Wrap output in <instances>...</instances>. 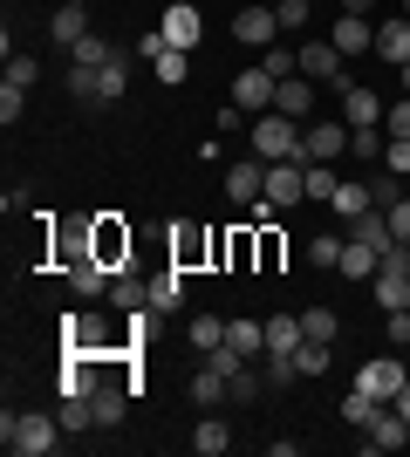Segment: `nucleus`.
<instances>
[{
    "label": "nucleus",
    "instance_id": "1",
    "mask_svg": "<svg viewBox=\"0 0 410 457\" xmlns=\"http://www.w3.org/2000/svg\"><path fill=\"white\" fill-rule=\"evenodd\" d=\"M62 437H69L62 417H41V410H21V417L7 410V417H0V444H7L14 457H48Z\"/></svg>",
    "mask_w": 410,
    "mask_h": 457
},
{
    "label": "nucleus",
    "instance_id": "2",
    "mask_svg": "<svg viewBox=\"0 0 410 457\" xmlns=\"http://www.w3.org/2000/svg\"><path fill=\"white\" fill-rule=\"evenodd\" d=\"M254 157L260 164H308V151H301V123L280 110H260L254 116Z\"/></svg>",
    "mask_w": 410,
    "mask_h": 457
},
{
    "label": "nucleus",
    "instance_id": "3",
    "mask_svg": "<svg viewBox=\"0 0 410 457\" xmlns=\"http://www.w3.org/2000/svg\"><path fill=\"white\" fill-rule=\"evenodd\" d=\"M370 294H376V307H383V314H404V307H410V246H404V239L383 253V267H376Z\"/></svg>",
    "mask_w": 410,
    "mask_h": 457
},
{
    "label": "nucleus",
    "instance_id": "4",
    "mask_svg": "<svg viewBox=\"0 0 410 457\" xmlns=\"http://www.w3.org/2000/svg\"><path fill=\"white\" fill-rule=\"evenodd\" d=\"M301 151H308V164L349 157V123H301Z\"/></svg>",
    "mask_w": 410,
    "mask_h": 457
},
{
    "label": "nucleus",
    "instance_id": "5",
    "mask_svg": "<svg viewBox=\"0 0 410 457\" xmlns=\"http://www.w3.org/2000/svg\"><path fill=\"white\" fill-rule=\"evenodd\" d=\"M410 382V369L397 362V355H376V362H363L356 369V389H370V396H383V403H397V389Z\"/></svg>",
    "mask_w": 410,
    "mask_h": 457
},
{
    "label": "nucleus",
    "instance_id": "6",
    "mask_svg": "<svg viewBox=\"0 0 410 457\" xmlns=\"http://www.w3.org/2000/svg\"><path fill=\"white\" fill-rule=\"evenodd\" d=\"M342 226H349V232H342V239H356V246H370L376 253V260H383V253H390L397 246V232H390V212H356V219H342Z\"/></svg>",
    "mask_w": 410,
    "mask_h": 457
},
{
    "label": "nucleus",
    "instance_id": "7",
    "mask_svg": "<svg viewBox=\"0 0 410 457\" xmlns=\"http://www.w3.org/2000/svg\"><path fill=\"white\" fill-rule=\"evenodd\" d=\"M157 28H164V41H172V48H185V55H192V48H198V35H205V14H198L192 0H172Z\"/></svg>",
    "mask_w": 410,
    "mask_h": 457
},
{
    "label": "nucleus",
    "instance_id": "8",
    "mask_svg": "<svg viewBox=\"0 0 410 457\" xmlns=\"http://www.w3.org/2000/svg\"><path fill=\"white\" fill-rule=\"evenodd\" d=\"M273 35H280V14H273V7H233V41L273 48Z\"/></svg>",
    "mask_w": 410,
    "mask_h": 457
},
{
    "label": "nucleus",
    "instance_id": "9",
    "mask_svg": "<svg viewBox=\"0 0 410 457\" xmlns=\"http://www.w3.org/2000/svg\"><path fill=\"white\" fill-rule=\"evenodd\" d=\"M342 123H349V130H370V123H383V96L363 89V82H342Z\"/></svg>",
    "mask_w": 410,
    "mask_h": 457
},
{
    "label": "nucleus",
    "instance_id": "10",
    "mask_svg": "<svg viewBox=\"0 0 410 457\" xmlns=\"http://www.w3.org/2000/svg\"><path fill=\"white\" fill-rule=\"evenodd\" d=\"M301 198H308V178H301V164H267V205L294 212Z\"/></svg>",
    "mask_w": 410,
    "mask_h": 457
},
{
    "label": "nucleus",
    "instance_id": "11",
    "mask_svg": "<svg viewBox=\"0 0 410 457\" xmlns=\"http://www.w3.org/2000/svg\"><path fill=\"white\" fill-rule=\"evenodd\" d=\"M301 76L308 82H342V48H335V41H301Z\"/></svg>",
    "mask_w": 410,
    "mask_h": 457
},
{
    "label": "nucleus",
    "instance_id": "12",
    "mask_svg": "<svg viewBox=\"0 0 410 457\" xmlns=\"http://www.w3.org/2000/svg\"><path fill=\"white\" fill-rule=\"evenodd\" d=\"M96 260H103V267H117V273L130 267V232H123L110 212H96Z\"/></svg>",
    "mask_w": 410,
    "mask_h": 457
},
{
    "label": "nucleus",
    "instance_id": "13",
    "mask_svg": "<svg viewBox=\"0 0 410 457\" xmlns=\"http://www.w3.org/2000/svg\"><path fill=\"white\" fill-rule=\"evenodd\" d=\"M62 273H69V287H76L82 301H96V294H110V273H117V267H103L96 253H82V260H69Z\"/></svg>",
    "mask_w": 410,
    "mask_h": 457
},
{
    "label": "nucleus",
    "instance_id": "14",
    "mask_svg": "<svg viewBox=\"0 0 410 457\" xmlns=\"http://www.w3.org/2000/svg\"><path fill=\"white\" fill-rule=\"evenodd\" d=\"M363 444H370V451H404V444H410V423L397 417V403H383V410L370 417V437H363Z\"/></svg>",
    "mask_w": 410,
    "mask_h": 457
},
{
    "label": "nucleus",
    "instance_id": "15",
    "mask_svg": "<svg viewBox=\"0 0 410 457\" xmlns=\"http://www.w3.org/2000/svg\"><path fill=\"white\" fill-rule=\"evenodd\" d=\"M233 103H239V110H273V76L260 69V62L233 76Z\"/></svg>",
    "mask_w": 410,
    "mask_h": 457
},
{
    "label": "nucleus",
    "instance_id": "16",
    "mask_svg": "<svg viewBox=\"0 0 410 457\" xmlns=\"http://www.w3.org/2000/svg\"><path fill=\"white\" fill-rule=\"evenodd\" d=\"M226 198L233 205H260L267 198V164H233L226 171Z\"/></svg>",
    "mask_w": 410,
    "mask_h": 457
},
{
    "label": "nucleus",
    "instance_id": "17",
    "mask_svg": "<svg viewBox=\"0 0 410 457\" xmlns=\"http://www.w3.org/2000/svg\"><path fill=\"white\" fill-rule=\"evenodd\" d=\"M192 451H198V457H226V451H233V423L219 417V410H205V417H198V430H192Z\"/></svg>",
    "mask_w": 410,
    "mask_h": 457
},
{
    "label": "nucleus",
    "instance_id": "18",
    "mask_svg": "<svg viewBox=\"0 0 410 457\" xmlns=\"http://www.w3.org/2000/svg\"><path fill=\"white\" fill-rule=\"evenodd\" d=\"M185 307V267H164V273H151V314H178Z\"/></svg>",
    "mask_w": 410,
    "mask_h": 457
},
{
    "label": "nucleus",
    "instance_id": "19",
    "mask_svg": "<svg viewBox=\"0 0 410 457\" xmlns=\"http://www.w3.org/2000/svg\"><path fill=\"white\" fill-rule=\"evenodd\" d=\"M335 48H342V55H376V28H370V21H363V14H342V21H335Z\"/></svg>",
    "mask_w": 410,
    "mask_h": 457
},
{
    "label": "nucleus",
    "instance_id": "20",
    "mask_svg": "<svg viewBox=\"0 0 410 457\" xmlns=\"http://www.w3.org/2000/svg\"><path fill=\"white\" fill-rule=\"evenodd\" d=\"M273 110L301 123V116L314 110V82H308V76H288V82H273Z\"/></svg>",
    "mask_w": 410,
    "mask_h": 457
},
{
    "label": "nucleus",
    "instance_id": "21",
    "mask_svg": "<svg viewBox=\"0 0 410 457\" xmlns=\"http://www.w3.org/2000/svg\"><path fill=\"white\" fill-rule=\"evenodd\" d=\"M376 55L390 62V69H404V62H410V21H404V14L376 28Z\"/></svg>",
    "mask_w": 410,
    "mask_h": 457
},
{
    "label": "nucleus",
    "instance_id": "22",
    "mask_svg": "<svg viewBox=\"0 0 410 457\" xmlns=\"http://www.w3.org/2000/svg\"><path fill=\"white\" fill-rule=\"evenodd\" d=\"M110 301H117L123 314H144V307H151V280H137V273L123 267L117 280H110Z\"/></svg>",
    "mask_w": 410,
    "mask_h": 457
},
{
    "label": "nucleus",
    "instance_id": "23",
    "mask_svg": "<svg viewBox=\"0 0 410 457\" xmlns=\"http://www.w3.org/2000/svg\"><path fill=\"white\" fill-rule=\"evenodd\" d=\"M301 342H308V335H301V314H273L267 321V355H294Z\"/></svg>",
    "mask_w": 410,
    "mask_h": 457
},
{
    "label": "nucleus",
    "instance_id": "24",
    "mask_svg": "<svg viewBox=\"0 0 410 457\" xmlns=\"http://www.w3.org/2000/svg\"><path fill=\"white\" fill-rule=\"evenodd\" d=\"M89 403H96V430H110V423H123V403H130V382H123V389H117V382H96V396H89Z\"/></svg>",
    "mask_w": 410,
    "mask_h": 457
},
{
    "label": "nucleus",
    "instance_id": "25",
    "mask_svg": "<svg viewBox=\"0 0 410 457\" xmlns=\"http://www.w3.org/2000/svg\"><path fill=\"white\" fill-rule=\"evenodd\" d=\"M226 342L254 362V355H267V321H226Z\"/></svg>",
    "mask_w": 410,
    "mask_h": 457
},
{
    "label": "nucleus",
    "instance_id": "26",
    "mask_svg": "<svg viewBox=\"0 0 410 457\" xmlns=\"http://www.w3.org/2000/svg\"><path fill=\"white\" fill-rule=\"evenodd\" d=\"M62 335H69V348H82V355H103V321H89V314H69Z\"/></svg>",
    "mask_w": 410,
    "mask_h": 457
},
{
    "label": "nucleus",
    "instance_id": "27",
    "mask_svg": "<svg viewBox=\"0 0 410 457\" xmlns=\"http://www.w3.org/2000/svg\"><path fill=\"white\" fill-rule=\"evenodd\" d=\"M69 62H76V69H103V62H117V48H110V41H103L96 28H89V35H82L76 48H69Z\"/></svg>",
    "mask_w": 410,
    "mask_h": 457
},
{
    "label": "nucleus",
    "instance_id": "28",
    "mask_svg": "<svg viewBox=\"0 0 410 457\" xmlns=\"http://www.w3.org/2000/svg\"><path fill=\"white\" fill-rule=\"evenodd\" d=\"M329 212H335V219H356V212H370V185L342 178V185H335V198H329Z\"/></svg>",
    "mask_w": 410,
    "mask_h": 457
},
{
    "label": "nucleus",
    "instance_id": "29",
    "mask_svg": "<svg viewBox=\"0 0 410 457\" xmlns=\"http://www.w3.org/2000/svg\"><path fill=\"white\" fill-rule=\"evenodd\" d=\"M96 96H103V103H117V96H130V62H103V69H96Z\"/></svg>",
    "mask_w": 410,
    "mask_h": 457
},
{
    "label": "nucleus",
    "instance_id": "30",
    "mask_svg": "<svg viewBox=\"0 0 410 457\" xmlns=\"http://www.w3.org/2000/svg\"><path fill=\"white\" fill-rule=\"evenodd\" d=\"M260 69H267L273 82H288V76H301V48H280V41H273V48H260Z\"/></svg>",
    "mask_w": 410,
    "mask_h": 457
},
{
    "label": "nucleus",
    "instance_id": "31",
    "mask_svg": "<svg viewBox=\"0 0 410 457\" xmlns=\"http://www.w3.org/2000/svg\"><path fill=\"white\" fill-rule=\"evenodd\" d=\"M301 335H308V342H335V335H342V314H335V307H308V314H301Z\"/></svg>",
    "mask_w": 410,
    "mask_h": 457
},
{
    "label": "nucleus",
    "instance_id": "32",
    "mask_svg": "<svg viewBox=\"0 0 410 457\" xmlns=\"http://www.w3.org/2000/svg\"><path fill=\"white\" fill-rule=\"evenodd\" d=\"M48 35H55V41H62V48H76V41H82V35H89V14H82V7H62V14H55V21H48Z\"/></svg>",
    "mask_w": 410,
    "mask_h": 457
},
{
    "label": "nucleus",
    "instance_id": "33",
    "mask_svg": "<svg viewBox=\"0 0 410 457\" xmlns=\"http://www.w3.org/2000/svg\"><path fill=\"white\" fill-rule=\"evenodd\" d=\"M376 410H383V396H370V389H349V396H342V423H356V430H370Z\"/></svg>",
    "mask_w": 410,
    "mask_h": 457
},
{
    "label": "nucleus",
    "instance_id": "34",
    "mask_svg": "<svg viewBox=\"0 0 410 457\" xmlns=\"http://www.w3.org/2000/svg\"><path fill=\"white\" fill-rule=\"evenodd\" d=\"M185 335H192L198 355H213V348L226 342V321H219V314H192V328H185Z\"/></svg>",
    "mask_w": 410,
    "mask_h": 457
},
{
    "label": "nucleus",
    "instance_id": "35",
    "mask_svg": "<svg viewBox=\"0 0 410 457\" xmlns=\"http://www.w3.org/2000/svg\"><path fill=\"white\" fill-rule=\"evenodd\" d=\"M192 403L198 410H219V403H226V376H219V369H198L192 376Z\"/></svg>",
    "mask_w": 410,
    "mask_h": 457
},
{
    "label": "nucleus",
    "instance_id": "36",
    "mask_svg": "<svg viewBox=\"0 0 410 457\" xmlns=\"http://www.w3.org/2000/svg\"><path fill=\"white\" fill-rule=\"evenodd\" d=\"M151 69H157V82H164V89H178V82L192 76V55H185V48H164V55H157Z\"/></svg>",
    "mask_w": 410,
    "mask_h": 457
},
{
    "label": "nucleus",
    "instance_id": "37",
    "mask_svg": "<svg viewBox=\"0 0 410 457\" xmlns=\"http://www.w3.org/2000/svg\"><path fill=\"white\" fill-rule=\"evenodd\" d=\"M342 246H349V239H335V232H322V239H308V267L335 273V267H342Z\"/></svg>",
    "mask_w": 410,
    "mask_h": 457
},
{
    "label": "nucleus",
    "instance_id": "38",
    "mask_svg": "<svg viewBox=\"0 0 410 457\" xmlns=\"http://www.w3.org/2000/svg\"><path fill=\"white\" fill-rule=\"evenodd\" d=\"M301 178H308V198H314V205H329L335 185H342V178H335V164H301Z\"/></svg>",
    "mask_w": 410,
    "mask_h": 457
},
{
    "label": "nucleus",
    "instance_id": "39",
    "mask_svg": "<svg viewBox=\"0 0 410 457\" xmlns=\"http://www.w3.org/2000/svg\"><path fill=\"white\" fill-rule=\"evenodd\" d=\"M376 267H383V260H376L370 246H356V239L342 246V273H349V280H376Z\"/></svg>",
    "mask_w": 410,
    "mask_h": 457
},
{
    "label": "nucleus",
    "instance_id": "40",
    "mask_svg": "<svg viewBox=\"0 0 410 457\" xmlns=\"http://www.w3.org/2000/svg\"><path fill=\"white\" fill-rule=\"evenodd\" d=\"M390 151V130L383 123H370V130H349V157H383Z\"/></svg>",
    "mask_w": 410,
    "mask_h": 457
},
{
    "label": "nucleus",
    "instance_id": "41",
    "mask_svg": "<svg viewBox=\"0 0 410 457\" xmlns=\"http://www.w3.org/2000/svg\"><path fill=\"white\" fill-rule=\"evenodd\" d=\"M254 253H260V273H273V267H280V253H288V239H280L273 226H254Z\"/></svg>",
    "mask_w": 410,
    "mask_h": 457
},
{
    "label": "nucleus",
    "instance_id": "42",
    "mask_svg": "<svg viewBox=\"0 0 410 457\" xmlns=\"http://www.w3.org/2000/svg\"><path fill=\"white\" fill-rule=\"evenodd\" d=\"M205 253H213V239H205V232H192V226L172 239V260H178V267H192V260H205Z\"/></svg>",
    "mask_w": 410,
    "mask_h": 457
},
{
    "label": "nucleus",
    "instance_id": "43",
    "mask_svg": "<svg viewBox=\"0 0 410 457\" xmlns=\"http://www.w3.org/2000/svg\"><path fill=\"white\" fill-rule=\"evenodd\" d=\"M219 253H226V260H233V267H260V253H254V226H239L233 239H226V246H219Z\"/></svg>",
    "mask_w": 410,
    "mask_h": 457
},
{
    "label": "nucleus",
    "instance_id": "44",
    "mask_svg": "<svg viewBox=\"0 0 410 457\" xmlns=\"http://www.w3.org/2000/svg\"><path fill=\"white\" fill-rule=\"evenodd\" d=\"M329 348L335 342H301L294 348V369H301V376H322V369H329Z\"/></svg>",
    "mask_w": 410,
    "mask_h": 457
},
{
    "label": "nucleus",
    "instance_id": "45",
    "mask_svg": "<svg viewBox=\"0 0 410 457\" xmlns=\"http://www.w3.org/2000/svg\"><path fill=\"white\" fill-rule=\"evenodd\" d=\"M21 110H28V89H21V82H7V89H0V123L14 130V123H21Z\"/></svg>",
    "mask_w": 410,
    "mask_h": 457
},
{
    "label": "nucleus",
    "instance_id": "46",
    "mask_svg": "<svg viewBox=\"0 0 410 457\" xmlns=\"http://www.w3.org/2000/svg\"><path fill=\"white\" fill-rule=\"evenodd\" d=\"M69 96H76V103H103L96 96V69H76V62H69Z\"/></svg>",
    "mask_w": 410,
    "mask_h": 457
},
{
    "label": "nucleus",
    "instance_id": "47",
    "mask_svg": "<svg viewBox=\"0 0 410 457\" xmlns=\"http://www.w3.org/2000/svg\"><path fill=\"white\" fill-rule=\"evenodd\" d=\"M260 382H267V376H254V369H239V376L226 382V403H254V396H260Z\"/></svg>",
    "mask_w": 410,
    "mask_h": 457
},
{
    "label": "nucleus",
    "instance_id": "48",
    "mask_svg": "<svg viewBox=\"0 0 410 457\" xmlns=\"http://www.w3.org/2000/svg\"><path fill=\"white\" fill-rule=\"evenodd\" d=\"M370 205H376V212L397 205V171H376V178H370Z\"/></svg>",
    "mask_w": 410,
    "mask_h": 457
},
{
    "label": "nucleus",
    "instance_id": "49",
    "mask_svg": "<svg viewBox=\"0 0 410 457\" xmlns=\"http://www.w3.org/2000/svg\"><path fill=\"white\" fill-rule=\"evenodd\" d=\"M260 376H267L273 389H288V382L301 376V369H294V355H267V369H260Z\"/></svg>",
    "mask_w": 410,
    "mask_h": 457
},
{
    "label": "nucleus",
    "instance_id": "50",
    "mask_svg": "<svg viewBox=\"0 0 410 457\" xmlns=\"http://www.w3.org/2000/svg\"><path fill=\"white\" fill-rule=\"evenodd\" d=\"M35 76H41V62H35V55H7V82H21V89H28Z\"/></svg>",
    "mask_w": 410,
    "mask_h": 457
},
{
    "label": "nucleus",
    "instance_id": "51",
    "mask_svg": "<svg viewBox=\"0 0 410 457\" xmlns=\"http://www.w3.org/2000/svg\"><path fill=\"white\" fill-rule=\"evenodd\" d=\"M383 171H397V178L410 171V137H390V151H383Z\"/></svg>",
    "mask_w": 410,
    "mask_h": 457
},
{
    "label": "nucleus",
    "instance_id": "52",
    "mask_svg": "<svg viewBox=\"0 0 410 457\" xmlns=\"http://www.w3.org/2000/svg\"><path fill=\"white\" fill-rule=\"evenodd\" d=\"M273 14H280V28H308V0H273Z\"/></svg>",
    "mask_w": 410,
    "mask_h": 457
},
{
    "label": "nucleus",
    "instance_id": "53",
    "mask_svg": "<svg viewBox=\"0 0 410 457\" xmlns=\"http://www.w3.org/2000/svg\"><path fill=\"white\" fill-rule=\"evenodd\" d=\"M383 130H390V137H410V103H397V110H383Z\"/></svg>",
    "mask_w": 410,
    "mask_h": 457
},
{
    "label": "nucleus",
    "instance_id": "54",
    "mask_svg": "<svg viewBox=\"0 0 410 457\" xmlns=\"http://www.w3.org/2000/svg\"><path fill=\"white\" fill-rule=\"evenodd\" d=\"M390 232L410 246V198H397V205H390Z\"/></svg>",
    "mask_w": 410,
    "mask_h": 457
},
{
    "label": "nucleus",
    "instance_id": "55",
    "mask_svg": "<svg viewBox=\"0 0 410 457\" xmlns=\"http://www.w3.org/2000/svg\"><path fill=\"white\" fill-rule=\"evenodd\" d=\"M164 48H172V41H164V28H151V35L137 41V55H151V62H157V55H164Z\"/></svg>",
    "mask_w": 410,
    "mask_h": 457
},
{
    "label": "nucleus",
    "instance_id": "56",
    "mask_svg": "<svg viewBox=\"0 0 410 457\" xmlns=\"http://www.w3.org/2000/svg\"><path fill=\"white\" fill-rule=\"evenodd\" d=\"M390 342L410 348V307H404V314H390Z\"/></svg>",
    "mask_w": 410,
    "mask_h": 457
},
{
    "label": "nucleus",
    "instance_id": "57",
    "mask_svg": "<svg viewBox=\"0 0 410 457\" xmlns=\"http://www.w3.org/2000/svg\"><path fill=\"white\" fill-rule=\"evenodd\" d=\"M342 14H363V21H370V14H376V0H342Z\"/></svg>",
    "mask_w": 410,
    "mask_h": 457
},
{
    "label": "nucleus",
    "instance_id": "58",
    "mask_svg": "<svg viewBox=\"0 0 410 457\" xmlns=\"http://www.w3.org/2000/svg\"><path fill=\"white\" fill-rule=\"evenodd\" d=\"M397 417L410 423V382H404V389H397Z\"/></svg>",
    "mask_w": 410,
    "mask_h": 457
},
{
    "label": "nucleus",
    "instance_id": "59",
    "mask_svg": "<svg viewBox=\"0 0 410 457\" xmlns=\"http://www.w3.org/2000/svg\"><path fill=\"white\" fill-rule=\"evenodd\" d=\"M62 7H89V0H62Z\"/></svg>",
    "mask_w": 410,
    "mask_h": 457
},
{
    "label": "nucleus",
    "instance_id": "60",
    "mask_svg": "<svg viewBox=\"0 0 410 457\" xmlns=\"http://www.w3.org/2000/svg\"><path fill=\"white\" fill-rule=\"evenodd\" d=\"M404 89H410V62H404Z\"/></svg>",
    "mask_w": 410,
    "mask_h": 457
},
{
    "label": "nucleus",
    "instance_id": "61",
    "mask_svg": "<svg viewBox=\"0 0 410 457\" xmlns=\"http://www.w3.org/2000/svg\"><path fill=\"white\" fill-rule=\"evenodd\" d=\"M404 21H410V0H404Z\"/></svg>",
    "mask_w": 410,
    "mask_h": 457
}]
</instances>
